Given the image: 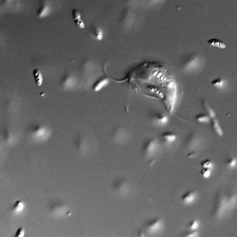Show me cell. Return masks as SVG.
<instances>
[{"mask_svg":"<svg viewBox=\"0 0 237 237\" xmlns=\"http://www.w3.org/2000/svg\"><path fill=\"white\" fill-rule=\"evenodd\" d=\"M162 225H163L162 220L159 219H157L153 220L149 223L148 229L149 231L151 232V233H155V232L160 230V229L162 227Z\"/></svg>","mask_w":237,"mask_h":237,"instance_id":"cell-1","label":"cell"},{"mask_svg":"<svg viewBox=\"0 0 237 237\" xmlns=\"http://www.w3.org/2000/svg\"><path fill=\"white\" fill-rule=\"evenodd\" d=\"M196 198V193L194 191H189L182 196V200L187 204H190L194 202Z\"/></svg>","mask_w":237,"mask_h":237,"instance_id":"cell-2","label":"cell"},{"mask_svg":"<svg viewBox=\"0 0 237 237\" xmlns=\"http://www.w3.org/2000/svg\"><path fill=\"white\" fill-rule=\"evenodd\" d=\"M72 15H73V19L76 25L78 26V27L81 28V29H83L84 28V23L83 20H82V17L80 13L78 11H76V9H73V11H72Z\"/></svg>","mask_w":237,"mask_h":237,"instance_id":"cell-3","label":"cell"},{"mask_svg":"<svg viewBox=\"0 0 237 237\" xmlns=\"http://www.w3.org/2000/svg\"><path fill=\"white\" fill-rule=\"evenodd\" d=\"M109 80L107 78H104L103 79H101L98 82H97L96 84L94 85L93 86V90L95 92H98L100 90L104 88L105 86H106L107 85L109 84Z\"/></svg>","mask_w":237,"mask_h":237,"instance_id":"cell-4","label":"cell"},{"mask_svg":"<svg viewBox=\"0 0 237 237\" xmlns=\"http://www.w3.org/2000/svg\"><path fill=\"white\" fill-rule=\"evenodd\" d=\"M208 43L210 46H213V47L219 48V49H225L226 48V45L225 43H224L222 40H221L219 39H216V38H212L208 40Z\"/></svg>","mask_w":237,"mask_h":237,"instance_id":"cell-5","label":"cell"},{"mask_svg":"<svg viewBox=\"0 0 237 237\" xmlns=\"http://www.w3.org/2000/svg\"><path fill=\"white\" fill-rule=\"evenodd\" d=\"M33 76H34L36 84L38 86H41L43 83V76L39 69H35L33 71Z\"/></svg>","mask_w":237,"mask_h":237,"instance_id":"cell-6","label":"cell"},{"mask_svg":"<svg viewBox=\"0 0 237 237\" xmlns=\"http://www.w3.org/2000/svg\"><path fill=\"white\" fill-rule=\"evenodd\" d=\"M157 146H158V142H157V140H155V139L149 141L148 144L146 145V152H148L149 154L153 153L154 151L156 150Z\"/></svg>","mask_w":237,"mask_h":237,"instance_id":"cell-7","label":"cell"},{"mask_svg":"<svg viewBox=\"0 0 237 237\" xmlns=\"http://www.w3.org/2000/svg\"><path fill=\"white\" fill-rule=\"evenodd\" d=\"M212 127L214 130L215 131V133L217 134L219 136H223V131L222 130V128L219 125V123L217 121V118H212Z\"/></svg>","mask_w":237,"mask_h":237,"instance_id":"cell-8","label":"cell"},{"mask_svg":"<svg viewBox=\"0 0 237 237\" xmlns=\"http://www.w3.org/2000/svg\"><path fill=\"white\" fill-rule=\"evenodd\" d=\"M225 201L223 198H219V203L217 205V210H216V214L218 216L222 214L225 208Z\"/></svg>","mask_w":237,"mask_h":237,"instance_id":"cell-9","label":"cell"},{"mask_svg":"<svg viewBox=\"0 0 237 237\" xmlns=\"http://www.w3.org/2000/svg\"><path fill=\"white\" fill-rule=\"evenodd\" d=\"M163 137L165 140L167 142L171 143L173 142L177 139V136L173 133H164L163 135Z\"/></svg>","mask_w":237,"mask_h":237,"instance_id":"cell-10","label":"cell"},{"mask_svg":"<svg viewBox=\"0 0 237 237\" xmlns=\"http://www.w3.org/2000/svg\"><path fill=\"white\" fill-rule=\"evenodd\" d=\"M196 120L200 123H208L210 122V117H209V115L200 114L196 117Z\"/></svg>","mask_w":237,"mask_h":237,"instance_id":"cell-11","label":"cell"},{"mask_svg":"<svg viewBox=\"0 0 237 237\" xmlns=\"http://www.w3.org/2000/svg\"><path fill=\"white\" fill-rule=\"evenodd\" d=\"M24 207H25L24 203L21 202L20 200H17L13 205V210L14 212L19 213L20 212H22L23 209H24Z\"/></svg>","mask_w":237,"mask_h":237,"instance_id":"cell-12","label":"cell"},{"mask_svg":"<svg viewBox=\"0 0 237 237\" xmlns=\"http://www.w3.org/2000/svg\"><path fill=\"white\" fill-rule=\"evenodd\" d=\"M203 105V107H204V108H205V109L206 110V111H207L208 115H209V117L212 118H215V113L214 111H213L212 108L210 106L209 104L204 102Z\"/></svg>","mask_w":237,"mask_h":237,"instance_id":"cell-13","label":"cell"},{"mask_svg":"<svg viewBox=\"0 0 237 237\" xmlns=\"http://www.w3.org/2000/svg\"><path fill=\"white\" fill-rule=\"evenodd\" d=\"M212 84L215 87L221 88L225 86V81L221 79H216L212 81Z\"/></svg>","mask_w":237,"mask_h":237,"instance_id":"cell-14","label":"cell"},{"mask_svg":"<svg viewBox=\"0 0 237 237\" xmlns=\"http://www.w3.org/2000/svg\"><path fill=\"white\" fill-rule=\"evenodd\" d=\"M198 227H199V222H198L196 219L192 220L189 225V228L191 231L197 230V229H198Z\"/></svg>","mask_w":237,"mask_h":237,"instance_id":"cell-15","label":"cell"},{"mask_svg":"<svg viewBox=\"0 0 237 237\" xmlns=\"http://www.w3.org/2000/svg\"><path fill=\"white\" fill-rule=\"evenodd\" d=\"M201 165L203 167V168H209L211 169L212 168L213 165L212 161H211L210 159H205V160H203L201 162Z\"/></svg>","mask_w":237,"mask_h":237,"instance_id":"cell-16","label":"cell"},{"mask_svg":"<svg viewBox=\"0 0 237 237\" xmlns=\"http://www.w3.org/2000/svg\"><path fill=\"white\" fill-rule=\"evenodd\" d=\"M169 118L167 117V116L166 115H161L158 118V122L159 123V124H160L161 125H166L167 123H168Z\"/></svg>","mask_w":237,"mask_h":237,"instance_id":"cell-17","label":"cell"},{"mask_svg":"<svg viewBox=\"0 0 237 237\" xmlns=\"http://www.w3.org/2000/svg\"><path fill=\"white\" fill-rule=\"evenodd\" d=\"M94 35L95 36H96V39L98 40H102V38H103V31L102 29H100V28H96V30H94Z\"/></svg>","mask_w":237,"mask_h":237,"instance_id":"cell-18","label":"cell"},{"mask_svg":"<svg viewBox=\"0 0 237 237\" xmlns=\"http://www.w3.org/2000/svg\"><path fill=\"white\" fill-rule=\"evenodd\" d=\"M201 174H202V177L204 178H208L210 177L211 175V169L209 168H203L201 171Z\"/></svg>","mask_w":237,"mask_h":237,"instance_id":"cell-19","label":"cell"},{"mask_svg":"<svg viewBox=\"0 0 237 237\" xmlns=\"http://www.w3.org/2000/svg\"><path fill=\"white\" fill-rule=\"evenodd\" d=\"M227 165L230 167H234L236 165V159L234 158H231L227 161Z\"/></svg>","mask_w":237,"mask_h":237,"instance_id":"cell-20","label":"cell"},{"mask_svg":"<svg viewBox=\"0 0 237 237\" xmlns=\"http://www.w3.org/2000/svg\"><path fill=\"white\" fill-rule=\"evenodd\" d=\"M25 236V230L24 229L20 227L17 229L15 234V237H23Z\"/></svg>","mask_w":237,"mask_h":237,"instance_id":"cell-21","label":"cell"},{"mask_svg":"<svg viewBox=\"0 0 237 237\" xmlns=\"http://www.w3.org/2000/svg\"><path fill=\"white\" fill-rule=\"evenodd\" d=\"M192 233H190L188 234L187 236H196L197 234H198V233L196 231H192Z\"/></svg>","mask_w":237,"mask_h":237,"instance_id":"cell-22","label":"cell"}]
</instances>
